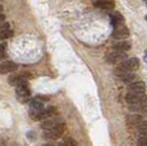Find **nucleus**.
<instances>
[{
  "label": "nucleus",
  "mask_w": 147,
  "mask_h": 146,
  "mask_svg": "<svg viewBox=\"0 0 147 146\" xmlns=\"http://www.w3.org/2000/svg\"><path fill=\"white\" fill-rule=\"evenodd\" d=\"M17 69H18V65L16 63H13V62L7 61L0 64V74H2V75L13 73Z\"/></svg>",
  "instance_id": "7"
},
{
  "label": "nucleus",
  "mask_w": 147,
  "mask_h": 146,
  "mask_svg": "<svg viewBox=\"0 0 147 146\" xmlns=\"http://www.w3.org/2000/svg\"><path fill=\"white\" fill-rule=\"evenodd\" d=\"M143 121H144L143 120V116H141V114H136L135 113V114H129V116H126V122H127V124L131 125V126L138 128V125Z\"/></svg>",
  "instance_id": "10"
},
{
  "label": "nucleus",
  "mask_w": 147,
  "mask_h": 146,
  "mask_svg": "<svg viewBox=\"0 0 147 146\" xmlns=\"http://www.w3.org/2000/svg\"><path fill=\"white\" fill-rule=\"evenodd\" d=\"M94 6L102 10H112L115 7V2L113 0H102V1L94 2Z\"/></svg>",
  "instance_id": "11"
},
{
  "label": "nucleus",
  "mask_w": 147,
  "mask_h": 146,
  "mask_svg": "<svg viewBox=\"0 0 147 146\" xmlns=\"http://www.w3.org/2000/svg\"><path fill=\"white\" fill-rule=\"evenodd\" d=\"M1 11H2V7L0 6V12H1Z\"/></svg>",
  "instance_id": "27"
},
{
  "label": "nucleus",
  "mask_w": 147,
  "mask_h": 146,
  "mask_svg": "<svg viewBox=\"0 0 147 146\" xmlns=\"http://www.w3.org/2000/svg\"><path fill=\"white\" fill-rule=\"evenodd\" d=\"M5 19H6V17H5L3 14H0V24L5 22Z\"/></svg>",
  "instance_id": "23"
},
{
  "label": "nucleus",
  "mask_w": 147,
  "mask_h": 146,
  "mask_svg": "<svg viewBox=\"0 0 147 146\" xmlns=\"http://www.w3.org/2000/svg\"><path fill=\"white\" fill-rule=\"evenodd\" d=\"M110 20L111 23L114 26L124 24V18H123V16L119 11H114V12L110 13Z\"/></svg>",
  "instance_id": "13"
},
{
  "label": "nucleus",
  "mask_w": 147,
  "mask_h": 146,
  "mask_svg": "<svg viewBox=\"0 0 147 146\" xmlns=\"http://www.w3.org/2000/svg\"><path fill=\"white\" fill-rule=\"evenodd\" d=\"M145 89H146V87L143 81H134V82L129 84L127 87V91L129 93H144Z\"/></svg>",
  "instance_id": "8"
},
{
  "label": "nucleus",
  "mask_w": 147,
  "mask_h": 146,
  "mask_svg": "<svg viewBox=\"0 0 147 146\" xmlns=\"http://www.w3.org/2000/svg\"><path fill=\"white\" fill-rule=\"evenodd\" d=\"M59 124H63V119L61 118H53V119H46L41 123V128H44L45 131L53 130Z\"/></svg>",
  "instance_id": "6"
},
{
  "label": "nucleus",
  "mask_w": 147,
  "mask_h": 146,
  "mask_svg": "<svg viewBox=\"0 0 147 146\" xmlns=\"http://www.w3.org/2000/svg\"><path fill=\"white\" fill-rule=\"evenodd\" d=\"M144 61L147 62V49L145 51V54H144Z\"/></svg>",
  "instance_id": "24"
},
{
  "label": "nucleus",
  "mask_w": 147,
  "mask_h": 146,
  "mask_svg": "<svg viewBox=\"0 0 147 146\" xmlns=\"http://www.w3.org/2000/svg\"><path fill=\"white\" fill-rule=\"evenodd\" d=\"M129 29L124 24L114 26V30L112 32V37L115 39V40H123L124 41V39L129 37Z\"/></svg>",
  "instance_id": "5"
},
{
  "label": "nucleus",
  "mask_w": 147,
  "mask_h": 146,
  "mask_svg": "<svg viewBox=\"0 0 147 146\" xmlns=\"http://www.w3.org/2000/svg\"><path fill=\"white\" fill-rule=\"evenodd\" d=\"M145 20H146V21H147V16H146V17H145Z\"/></svg>",
  "instance_id": "30"
},
{
  "label": "nucleus",
  "mask_w": 147,
  "mask_h": 146,
  "mask_svg": "<svg viewBox=\"0 0 147 146\" xmlns=\"http://www.w3.org/2000/svg\"><path fill=\"white\" fill-rule=\"evenodd\" d=\"M119 76V78L124 81V82H127V84H132L133 82V80L135 79V75L132 73H124V74H120V75H117Z\"/></svg>",
  "instance_id": "17"
},
{
  "label": "nucleus",
  "mask_w": 147,
  "mask_h": 146,
  "mask_svg": "<svg viewBox=\"0 0 147 146\" xmlns=\"http://www.w3.org/2000/svg\"><path fill=\"white\" fill-rule=\"evenodd\" d=\"M94 2H98V1H102V0H93Z\"/></svg>",
  "instance_id": "26"
},
{
  "label": "nucleus",
  "mask_w": 147,
  "mask_h": 146,
  "mask_svg": "<svg viewBox=\"0 0 147 146\" xmlns=\"http://www.w3.org/2000/svg\"><path fill=\"white\" fill-rule=\"evenodd\" d=\"M12 31L10 30V25L7 22H3L0 24V41H3L6 39L12 36Z\"/></svg>",
  "instance_id": "9"
},
{
  "label": "nucleus",
  "mask_w": 147,
  "mask_h": 146,
  "mask_svg": "<svg viewBox=\"0 0 147 146\" xmlns=\"http://www.w3.org/2000/svg\"><path fill=\"white\" fill-rule=\"evenodd\" d=\"M64 144L66 146H77V142L74 140L73 137L67 136V137L64 139Z\"/></svg>",
  "instance_id": "20"
},
{
  "label": "nucleus",
  "mask_w": 147,
  "mask_h": 146,
  "mask_svg": "<svg viewBox=\"0 0 147 146\" xmlns=\"http://www.w3.org/2000/svg\"><path fill=\"white\" fill-rule=\"evenodd\" d=\"M61 133L58 132L56 128H53V130H49V131H45L43 132V137L44 139H49V140H57L61 137Z\"/></svg>",
  "instance_id": "16"
},
{
  "label": "nucleus",
  "mask_w": 147,
  "mask_h": 146,
  "mask_svg": "<svg viewBox=\"0 0 147 146\" xmlns=\"http://www.w3.org/2000/svg\"><path fill=\"white\" fill-rule=\"evenodd\" d=\"M45 146H57V145H52V144H47V145H45Z\"/></svg>",
  "instance_id": "25"
},
{
  "label": "nucleus",
  "mask_w": 147,
  "mask_h": 146,
  "mask_svg": "<svg viewBox=\"0 0 147 146\" xmlns=\"http://www.w3.org/2000/svg\"><path fill=\"white\" fill-rule=\"evenodd\" d=\"M132 47V44L127 41H121V42L117 43L113 45V51L114 52H121V53H125L126 51H129Z\"/></svg>",
  "instance_id": "12"
},
{
  "label": "nucleus",
  "mask_w": 147,
  "mask_h": 146,
  "mask_svg": "<svg viewBox=\"0 0 147 146\" xmlns=\"http://www.w3.org/2000/svg\"><path fill=\"white\" fill-rule=\"evenodd\" d=\"M44 110L43 101L38 97L32 99L30 101V111H42Z\"/></svg>",
  "instance_id": "14"
},
{
  "label": "nucleus",
  "mask_w": 147,
  "mask_h": 146,
  "mask_svg": "<svg viewBox=\"0 0 147 146\" xmlns=\"http://www.w3.org/2000/svg\"><path fill=\"white\" fill-rule=\"evenodd\" d=\"M57 146H66V145H65V144H64V145H61H61H57Z\"/></svg>",
  "instance_id": "28"
},
{
  "label": "nucleus",
  "mask_w": 147,
  "mask_h": 146,
  "mask_svg": "<svg viewBox=\"0 0 147 146\" xmlns=\"http://www.w3.org/2000/svg\"><path fill=\"white\" fill-rule=\"evenodd\" d=\"M6 47H7L6 43L0 44V59H2L6 56Z\"/></svg>",
  "instance_id": "21"
},
{
  "label": "nucleus",
  "mask_w": 147,
  "mask_h": 146,
  "mask_svg": "<svg viewBox=\"0 0 147 146\" xmlns=\"http://www.w3.org/2000/svg\"><path fill=\"white\" fill-rule=\"evenodd\" d=\"M17 88V97L18 99L21 101V102H25L29 100V97H30V88H29V85H28V80L26 79H22L18 85L16 86Z\"/></svg>",
  "instance_id": "2"
},
{
  "label": "nucleus",
  "mask_w": 147,
  "mask_h": 146,
  "mask_svg": "<svg viewBox=\"0 0 147 146\" xmlns=\"http://www.w3.org/2000/svg\"><path fill=\"white\" fill-rule=\"evenodd\" d=\"M127 59V55L121 52H112L107 55V62L112 65H119Z\"/></svg>",
  "instance_id": "4"
},
{
  "label": "nucleus",
  "mask_w": 147,
  "mask_h": 146,
  "mask_svg": "<svg viewBox=\"0 0 147 146\" xmlns=\"http://www.w3.org/2000/svg\"><path fill=\"white\" fill-rule=\"evenodd\" d=\"M137 128H138V132H140V134H141L142 136L147 137V120L142 122Z\"/></svg>",
  "instance_id": "18"
},
{
  "label": "nucleus",
  "mask_w": 147,
  "mask_h": 146,
  "mask_svg": "<svg viewBox=\"0 0 147 146\" xmlns=\"http://www.w3.org/2000/svg\"><path fill=\"white\" fill-rule=\"evenodd\" d=\"M145 2H146V7H147V0H145Z\"/></svg>",
  "instance_id": "29"
},
{
  "label": "nucleus",
  "mask_w": 147,
  "mask_h": 146,
  "mask_svg": "<svg viewBox=\"0 0 147 146\" xmlns=\"http://www.w3.org/2000/svg\"><path fill=\"white\" fill-rule=\"evenodd\" d=\"M45 112H46L47 118H51V116H54L57 114V109L55 107H49L47 109H45Z\"/></svg>",
  "instance_id": "19"
},
{
  "label": "nucleus",
  "mask_w": 147,
  "mask_h": 146,
  "mask_svg": "<svg viewBox=\"0 0 147 146\" xmlns=\"http://www.w3.org/2000/svg\"><path fill=\"white\" fill-rule=\"evenodd\" d=\"M138 67H140V59L137 57L127 58L125 62L117 65V68H115V74L120 75V74L124 73H132L136 69H138Z\"/></svg>",
  "instance_id": "1"
},
{
  "label": "nucleus",
  "mask_w": 147,
  "mask_h": 146,
  "mask_svg": "<svg viewBox=\"0 0 147 146\" xmlns=\"http://www.w3.org/2000/svg\"><path fill=\"white\" fill-rule=\"evenodd\" d=\"M125 100L129 104H141L147 103V96L145 93H129L125 96Z\"/></svg>",
  "instance_id": "3"
},
{
  "label": "nucleus",
  "mask_w": 147,
  "mask_h": 146,
  "mask_svg": "<svg viewBox=\"0 0 147 146\" xmlns=\"http://www.w3.org/2000/svg\"><path fill=\"white\" fill-rule=\"evenodd\" d=\"M137 146H147V137L142 136L137 140Z\"/></svg>",
  "instance_id": "22"
},
{
  "label": "nucleus",
  "mask_w": 147,
  "mask_h": 146,
  "mask_svg": "<svg viewBox=\"0 0 147 146\" xmlns=\"http://www.w3.org/2000/svg\"><path fill=\"white\" fill-rule=\"evenodd\" d=\"M129 109L131 111L135 112L136 114H145L147 113V103H141V104H129Z\"/></svg>",
  "instance_id": "15"
}]
</instances>
